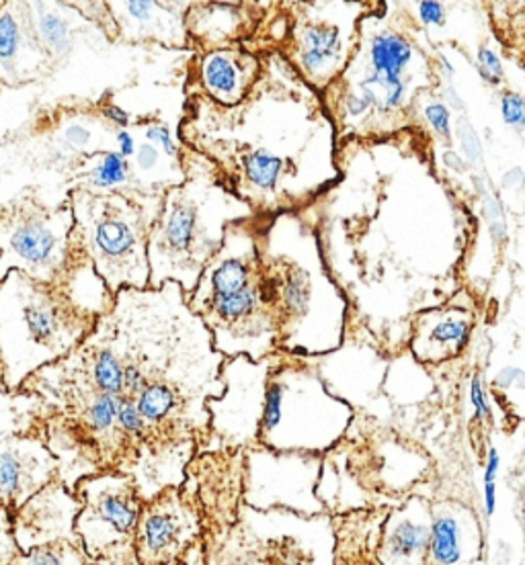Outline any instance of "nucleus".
Here are the masks:
<instances>
[{"label":"nucleus","instance_id":"1","mask_svg":"<svg viewBox=\"0 0 525 565\" xmlns=\"http://www.w3.org/2000/svg\"><path fill=\"white\" fill-rule=\"evenodd\" d=\"M263 64L270 74L261 68L251 93L230 107L232 124L244 126L249 140L201 156L253 212H290L339 177L335 167L308 158L313 148L333 152L327 143L335 141V126L323 95L287 71V57L275 54Z\"/></svg>","mask_w":525,"mask_h":565},{"label":"nucleus","instance_id":"2","mask_svg":"<svg viewBox=\"0 0 525 565\" xmlns=\"http://www.w3.org/2000/svg\"><path fill=\"white\" fill-rule=\"evenodd\" d=\"M185 158L183 183L162 193L148 236V289L177 282L187 296L220 248L227 227L255 217V212L230 191L222 172L208 158L193 150Z\"/></svg>","mask_w":525,"mask_h":565},{"label":"nucleus","instance_id":"3","mask_svg":"<svg viewBox=\"0 0 525 565\" xmlns=\"http://www.w3.org/2000/svg\"><path fill=\"white\" fill-rule=\"evenodd\" d=\"M429 62L421 47L378 14L359 19L357 43L342 76L325 93L330 121L345 131H382L400 126L412 99L429 85Z\"/></svg>","mask_w":525,"mask_h":565},{"label":"nucleus","instance_id":"4","mask_svg":"<svg viewBox=\"0 0 525 565\" xmlns=\"http://www.w3.org/2000/svg\"><path fill=\"white\" fill-rule=\"evenodd\" d=\"M93 326V316L54 285L9 270L0 285V359L7 387H19L38 369L71 353Z\"/></svg>","mask_w":525,"mask_h":565},{"label":"nucleus","instance_id":"5","mask_svg":"<svg viewBox=\"0 0 525 565\" xmlns=\"http://www.w3.org/2000/svg\"><path fill=\"white\" fill-rule=\"evenodd\" d=\"M160 201L162 195L136 201L122 191L72 195L71 241L78 244L112 296L124 289H148V236Z\"/></svg>","mask_w":525,"mask_h":565},{"label":"nucleus","instance_id":"6","mask_svg":"<svg viewBox=\"0 0 525 565\" xmlns=\"http://www.w3.org/2000/svg\"><path fill=\"white\" fill-rule=\"evenodd\" d=\"M354 411L328 392L306 359L280 353L271 367L256 447L325 455L347 433Z\"/></svg>","mask_w":525,"mask_h":565},{"label":"nucleus","instance_id":"7","mask_svg":"<svg viewBox=\"0 0 525 565\" xmlns=\"http://www.w3.org/2000/svg\"><path fill=\"white\" fill-rule=\"evenodd\" d=\"M263 265L275 289L280 322L277 353L296 359L335 351L343 340L345 301L323 270L318 255L275 256L261 248Z\"/></svg>","mask_w":525,"mask_h":565},{"label":"nucleus","instance_id":"8","mask_svg":"<svg viewBox=\"0 0 525 565\" xmlns=\"http://www.w3.org/2000/svg\"><path fill=\"white\" fill-rule=\"evenodd\" d=\"M74 217L66 205L45 210L21 203L0 213V279L19 270L33 281L54 285L66 269Z\"/></svg>","mask_w":525,"mask_h":565},{"label":"nucleus","instance_id":"9","mask_svg":"<svg viewBox=\"0 0 525 565\" xmlns=\"http://www.w3.org/2000/svg\"><path fill=\"white\" fill-rule=\"evenodd\" d=\"M81 502L74 535L91 562L134 550V531L143 500L128 473L103 469L72 488Z\"/></svg>","mask_w":525,"mask_h":565},{"label":"nucleus","instance_id":"10","mask_svg":"<svg viewBox=\"0 0 525 565\" xmlns=\"http://www.w3.org/2000/svg\"><path fill=\"white\" fill-rule=\"evenodd\" d=\"M239 539L265 565H335V524L328 514L302 516L290 510L239 504Z\"/></svg>","mask_w":525,"mask_h":565},{"label":"nucleus","instance_id":"11","mask_svg":"<svg viewBox=\"0 0 525 565\" xmlns=\"http://www.w3.org/2000/svg\"><path fill=\"white\" fill-rule=\"evenodd\" d=\"M321 473L323 455L251 447L244 451L241 504L259 512L280 509L302 516L327 514L316 495Z\"/></svg>","mask_w":525,"mask_h":565},{"label":"nucleus","instance_id":"12","mask_svg":"<svg viewBox=\"0 0 525 565\" xmlns=\"http://www.w3.org/2000/svg\"><path fill=\"white\" fill-rule=\"evenodd\" d=\"M277 359L280 353L270 354L261 361H251L242 354L224 361L220 369L224 392L218 397H210L206 404L210 416L208 437L218 438L222 447L232 451L256 447L267 377Z\"/></svg>","mask_w":525,"mask_h":565},{"label":"nucleus","instance_id":"13","mask_svg":"<svg viewBox=\"0 0 525 565\" xmlns=\"http://www.w3.org/2000/svg\"><path fill=\"white\" fill-rule=\"evenodd\" d=\"M347 11H311L292 31L294 71L316 93H325L349 64L357 43L359 14L345 19Z\"/></svg>","mask_w":525,"mask_h":565},{"label":"nucleus","instance_id":"14","mask_svg":"<svg viewBox=\"0 0 525 565\" xmlns=\"http://www.w3.org/2000/svg\"><path fill=\"white\" fill-rule=\"evenodd\" d=\"M201 535L198 504L169 488L144 502L134 531V555L140 565H167L196 545Z\"/></svg>","mask_w":525,"mask_h":565},{"label":"nucleus","instance_id":"15","mask_svg":"<svg viewBox=\"0 0 525 565\" xmlns=\"http://www.w3.org/2000/svg\"><path fill=\"white\" fill-rule=\"evenodd\" d=\"M81 510V502L71 488L60 480L50 481L40 492L31 495L13 512V539L19 552H29L33 547L72 541L74 521Z\"/></svg>","mask_w":525,"mask_h":565},{"label":"nucleus","instance_id":"16","mask_svg":"<svg viewBox=\"0 0 525 565\" xmlns=\"http://www.w3.org/2000/svg\"><path fill=\"white\" fill-rule=\"evenodd\" d=\"M57 480V459L42 438L0 437V507L13 514L43 486Z\"/></svg>","mask_w":525,"mask_h":565},{"label":"nucleus","instance_id":"17","mask_svg":"<svg viewBox=\"0 0 525 565\" xmlns=\"http://www.w3.org/2000/svg\"><path fill=\"white\" fill-rule=\"evenodd\" d=\"M481 519L464 502H431V537L423 565H479L483 559Z\"/></svg>","mask_w":525,"mask_h":565},{"label":"nucleus","instance_id":"18","mask_svg":"<svg viewBox=\"0 0 525 565\" xmlns=\"http://www.w3.org/2000/svg\"><path fill=\"white\" fill-rule=\"evenodd\" d=\"M431 537V502L409 498L386 510L374 559L376 565H423Z\"/></svg>","mask_w":525,"mask_h":565},{"label":"nucleus","instance_id":"19","mask_svg":"<svg viewBox=\"0 0 525 565\" xmlns=\"http://www.w3.org/2000/svg\"><path fill=\"white\" fill-rule=\"evenodd\" d=\"M476 324L469 306H445L423 311L412 326L411 351L421 363L438 365L466 349Z\"/></svg>","mask_w":525,"mask_h":565},{"label":"nucleus","instance_id":"20","mask_svg":"<svg viewBox=\"0 0 525 565\" xmlns=\"http://www.w3.org/2000/svg\"><path fill=\"white\" fill-rule=\"evenodd\" d=\"M261 68L263 60L239 45L218 47L201 60L199 81L220 107H234L251 93Z\"/></svg>","mask_w":525,"mask_h":565},{"label":"nucleus","instance_id":"21","mask_svg":"<svg viewBox=\"0 0 525 565\" xmlns=\"http://www.w3.org/2000/svg\"><path fill=\"white\" fill-rule=\"evenodd\" d=\"M126 21H122V29L136 28L146 31L148 38H157L160 31V40H169L175 33V28H183V14L179 11H169V4L160 2H117Z\"/></svg>","mask_w":525,"mask_h":565},{"label":"nucleus","instance_id":"22","mask_svg":"<svg viewBox=\"0 0 525 565\" xmlns=\"http://www.w3.org/2000/svg\"><path fill=\"white\" fill-rule=\"evenodd\" d=\"M0 565H91V559L78 543L56 541L29 552H17Z\"/></svg>","mask_w":525,"mask_h":565},{"label":"nucleus","instance_id":"23","mask_svg":"<svg viewBox=\"0 0 525 565\" xmlns=\"http://www.w3.org/2000/svg\"><path fill=\"white\" fill-rule=\"evenodd\" d=\"M122 397L97 394L91 397L81 412V423L93 437L103 438L117 428V408Z\"/></svg>","mask_w":525,"mask_h":565},{"label":"nucleus","instance_id":"24","mask_svg":"<svg viewBox=\"0 0 525 565\" xmlns=\"http://www.w3.org/2000/svg\"><path fill=\"white\" fill-rule=\"evenodd\" d=\"M23 52V25L11 11L0 13V76H17Z\"/></svg>","mask_w":525,"mask_h":565},{"label":"nucleus","instance_id":"25","mask_svg":"<svg viewBox=\"0 0 525 565\" xmlns=\"http://www.w3.org/2000/svg\"><path fill=\"white\" fill-rule=\"evenodd\" d=\"M132 164L119 152H107L101 156L97 164L86 172V179L95 193H107L109 189L128 183Z\"/></svg>","mask_w":525,"mask_h":565},{"label":"nucleus","instance_id":"26","mask_svg":"<svg viewBox=\"0 0 525 565\" xmlns=\"http://www.w3.org/2000/svg\"><path fill=\"white\" fill-rule=\"evenodd\" d=\"M35 25V33H38V40L43 43V47L52 54H64L71 45V29L69 23L60 17L57 13L52 11H40L38 13V21L33 23Z\"/></svg>","mask_w":525,"mask_h":565},{"label":"nucleus","instance_id":"27","mask_svg":"<svg viewBox=\"0 0 525 565\" xmlns=\"http://www.w3.org/2000/svg\"><path fill=\"white\" fill-rule=\"evenodd\" d=\"M497 473H498V452L495 447L489 449V459L484 467V516L486 521L493 519L495 509H497Z\"/></svg>","mask_w":525,"mask_h":565},{"label":"nucleus","instance_id":"28","mask_svg":"<svg viewBox=\"0 0 525 565\" xmlns=\"http://www.w3.org/2000/svg\"><path fill=\"white\" fill-rule=\"evenodd\" d=\"M524 97L519 93H503L501 97V115L507 126L524 129L525 126Z\"/></svg>","mask_w":525,"mask_h":565},{"label":"nucleus","instance_id":"29","mask_svg":"<svg viewBox=\"0 0 525 565\" xmlns=\"http://www.w3.org/2000/svg\"><path fill=\"white\" fill-rule=\"evenodd\" d=\"M479 72H481V76H483L486 83H491V85H498V83H503L505 81V71H503V64H501V60H498L497 54L493 52V50H489V47H481L479 50Z\"/></svg>","mask_w":525,"mask_h":565},{"label":"nucleus","instance_id":"30","mask_svg":"<svg viewBox=\"0 0 525 565\" xmlns=\"http://www.w3.org/2000/svg\"><path fill=\"white\" fill-rule=\"evenodd\" d=\"M427 121L431 124V128L440 134L443 140L452 141V126H450V107L445 103H431L426 107Z\"/></svg>","mask_w":525,"mask_h":565},{"label":"nucleus","instance_id":"31","mask_svg":"<svg viewBox=\"0 0 525 565\" xmlns=\"http://www.w3.org/2000/svg\"><path fill=\"white\" fill-rule=\"evenodd\" d=\"M470 399H472V408H474V418H476L479 423H489L491 416H493V411H491V404H489V399H486V392H484L481 373H474V375H472Z\"/></svg>","mask_w":525,"mask_h":565},{"label":"nucleus","instance_id":"32","mask_svg":"<svg viewBox=\"0 0 525 565\" xmlns=\"http://www.w3.org/2000/svg\"><path fill=\"white\" fill-rule=\"evenodd\" d=\"M458 136L462 140V148H464V154L469 158L472 164H481L483 162V146L479 141V136L474 128L470 126L466 119H458Z\"/></svg>","mask_w":525,"mask_h":565},{"label":"nucleus","instance_id":"33","mask_svg":"<svg viewBox=\"0 0 525 565\" xmlns=\"http://www.w3.org/2000/svg\"><path fill=\"white\" fill-rule=\"evenodd\" d=\"M484 213H486V220H489V226H491V234L497 242L505 241V217H503V210H501V203L497 198L484 193Z\"/></svg>","mask_w":525,"mask_h":565},{"label":"nucleus","instance_id":"34","mask_svg":"<svg viewBox=\"0 0 525 565\" xmlns=\"http://www.w3.org/2000/svg\"><path fill=\"white\" fill-rule=\"evenodd\" d=\"M19 552L13 539V514L0 507V564Z\"/></svg>","mask_w":525,"mask_h":565},{"label":"nucleus","instance_id":"35","mask_svg":"<svg viewBox=\"0 0 525 565\" xmlns=\"http://www.w3.org/2000/svg\"><path fill=\"white\" fill-rule=\"evenodd\" d=\"M144 138L148 140V143H158L162 148V152L169 156V158H177L179 156V146L177 141L172 140L171 131L167 126L162 124H153L148 128L144 129Z\"/></svg>","mask_w":525,"mask_h":565},{"label":"nucleus","instance_id":"36","mask_svg":"<svg viewBox=\"0 0 525 565\" xmlns=\"http://www.w3.org/2000/svg\"><path fill=\"white\" fill-rule=\"evenodd\" d=\"M419 17H421L423 25H443L445 9L440 2H421L419 4Z\"/></svg>","mask_w":525,"mask_h":565},{"label":"nucleus","instance_id":"37","mask_svg":"<svg viewBox=\"0 0 525 565\" xmlns=\"http://www.w3.org/2000/svg\"><path fill=\"white\" fill-rule=\"evenodd\" d=\"M158 162H160V152H158L157 146L144 141L140 150H138V154H136L138 169L143 170V172H150V170L157 167Z\"/></svg>","mask_w":525,"mask_h":565},{"label":"nucleus","instance_id":"38","mask_svg":"<svg viewBox=\"0 0 525 565\" xmlns=\"http://www.w3.org/2000/svg\"><path fill=\"white\" fill-rule=\"evenodd\" d=\"M64 138H66V141H69L71 146L81 148V146H85V143L91 141V131H88L85 126H71V128L66 129Z\"/></svg>","mask_w":525,"mask_h":565},{"label":"nucleus","instance_id":"39","mask_svg":"<svg viewBox=\"0 0 525 565\" xmlns=\"http://www.w3.org/2000/svg\"><path fill=\"white\" fill-rule=\"evenodd\" d=\"M117 143H119V154L124 156L126 160L136 156V140H134V136H132L129 131H126V129H122V131L117 134Z\"/></svg>","mask_w":525,"mask_h":565},{"label":"nucleus","instance_id":"40","mask_svg":"<svg viewBox=\"0 0 525 565\" xmlns=\"http://www.w3.org/2000/svg\"><path fill=\"white\" fill-rule=\"evenodd\" d=\"M103 115L115 124L117 128H128L129 126V115L124 111V109H119V107H115V105H105L103 107Z\"/></svg>","mask_w":525,"mask_h":565},{"label":"nucleus","instance_id":"41","mask_svg":"<svg viewBox=\"0 0 525 565\" xmlns=\"http://www.w3.org/2000/svg\"><path fill=\"white\" fill-rule=\"evenodd\" d=\"M441 97H443V103H445V105L450 103V105L454 107L455 111H462V109H464V103H462V99L455 95L454 86H445V88H443V93H441Z\"/></svg>","mask_w":525,"mask_h":565},{"label":"nucleus","instance_id":"42","mask_svg":"<svg viewBox=\"0 0 525 565\" xmlns=\"http://www.w3.org/2000/svg\"><path fill=\"white\" fill-rule=\"evenodd\" d=\"M443 162H445L448 167H452L455 172H464V170H466L464 160H462L460 156L455 154L454 150H448V152H443Z\"/></svg>","mask_w":525,"mask_h":565},{"label":"nucleus","instance_id":"43","mask_svg":"<svg viewBox=\"0 0 525 565\" xmlns=\"http://www.w3.org/2000/svg\"><path fill=\"white\" fill-rule=\"evenodd\" d=\"M0 7H2V4H0Z\"/></svg>","mask_w":525,"mask_h":565}]
</instances>
